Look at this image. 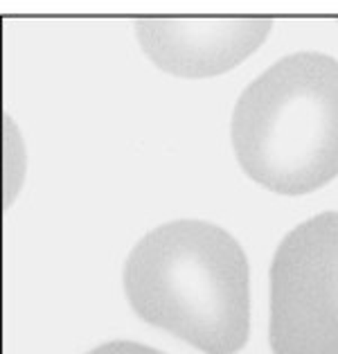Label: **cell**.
I'll return each instance as SVG.
<instances>
[{
  "label": "cell",
  "instance_id": "6da1fadb",
  "mask_svg": "<svg viewBox=\"0 0 338 354\" xmlns=\"http://www.w3.org/2000/svg\"><path fill=\"white\" fill-rule=\"evenodd\" d=\"M124 293L144 323L205 354H237L248 341V260L214 223L178 219L144 235L126 257Z\"/></svg>",
  "mask_w": 338,
  "mask_h": 354
},
{
  "label": "cell",
  "instance_id": "3957f363",
  "mask_svg": "<svg viewBox=\"0 0 338 354\" xmlns=\"http://www.w3.org/2000/svg\"><path fill=\"white\" fill-rule=\"evenodd\" d=\"M273 354H338V212L293 228L271 264Z\"/></svg>",
  "mask_w": 338,
  "mask_h": 354
},
{
  "label": "cell",
  "instance_id": "277c9868",
  "mask_svg": "<svg viewBox=\"0 0 338 354\" xmlns=\"http://www.w3.org/2000/svg\"><path fill=\"white\" fill-rule=\"evenodd\" d=\"M271 19H138L135 39L147 59L183 80H205L237 68L262 48Z\"/></svg>",
  "mask_w": 338,
  "mask_h": 354
},
{
  "label": "cell",
  "instance_id": "7a4b0ae2",
  "mask_svg": "<svg viewBox=\"0 0 338 354\" xmlns=\"http://www.w3.org/2000/svg\"><path fill=\"white\" fill-rule=\"evenodd\" d=\"M239 167L257 185L298 196L338 176V62L296 53L239 95L230 122Z\"/></svg>",
  "mask_w": 338,
  "mask_h": 354
},
{
  "label": "cell",
  "instance_id": "5b68a950",
  "mask_svg": "<svg viewBox=\"0 0 338 354\" xmlns=\"http://www.w3.org/2000/svg\"><path fill=\"white\" fill-rule=\"evenodd\" d=\"M88 354H162L153 348H147V345L133 343V341H113V343H104L100 348H95Z\"/></svg>",
  "mask_w": 338,
  "mask_h": 354
}]
</instances>
